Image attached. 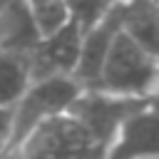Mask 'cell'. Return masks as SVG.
Returning a JSON list of instances; mask_svg holds the SVG:
<instances>
[{"instance_id":"obj_1","label":"cell","mask_w":159,"mask_h":159,"mask_svg":"<svg viewBox=\"0 0 159 159\" xmlns=\"http://www.w3.org/2000/svg\"><path fill=\"white\" fill-rule=\"evenodd\" d=\"M157 80H159L157 52L137 42L129 32L119 30L104 55L97 82L89 89L132 99H154Z\"/></svg>"},{"instance_id":"obj_2","label":"cell","mask_w":159,"mask_h":159,"mask_svg":"<svg viewBox=\"0 0 159 159\" xmlns=\"http://www.w3.org/2000/svg\"><path fill=\"white\" fill-rule=\"evenodd\" d=\"M102 152L104 144L72 114H60L12 144L0 159H102Z\"/></svg>"},{"instance_id":"obj_3","label":"cell","mask_w":159,"mask_h":159,"mask_svg":"<svg viewBox=\"0 0 159 159\" xmlns=\"http://www.w3.org/2000/svg\"><path fill=\"white\" fill-rule=\"evenodd\" d=\"M82 87L72 77H42L32 80L20 99L10 107V147L22 142L40 124L67 114ZM7 147V149H10Z\"/></svg>"},{"instance_id":"obj_4","label":"cell","mask_w":159,"mask_h":159,"mask_svg":"<svg viewBox=\"0 0 159 159\" xmlns=\"http://www.w3.org/2000/svg\"><path fill=\"white\" fill-rule=\"evenodd\" d=\"M154 104V99H132V97H117L99 89H82L75 102L70 104L67 114H72L92 137H97L104 147L117 132V127L134 114L137 109Z\"/></svg>"},{"instance_id":"obj_5","label":"cell","mask_w":159,"mask_h":159,"mask_svg":"<svg viewBox=\"0 0 159 159\" xmlns=\"http://www.w3.org/2000/svg\"><path fill=\"white\" fill-rule=\"evenodd\" d=\"M159 157V119L157 107L147 104L129 114L112 139L107 142L102 159H157Z\"/></svg>"},{"instance_id":"obj_6","label":"cell","mask_w":159,"mask_h":159,"mask_svg":"<svg viewBox=\"0 0 159 159\" xmlns=\"http://www.w3.org/2000/svg\"><path fill=\"white\" fill-rule=\"evenodd\" d=\"M82 47V32L67 20L55 32L37 40L30 52V72L32 80L42 77H72Z\"/></svg>"},{"instance_id":"obj_7","label":"cell","mask_w":159,"mask_h":159,"mask_svg":"<svg viewBox=\"0 0 159 159\" xmlns=\"http://www.w3.org/2000/svg\"><path fill=\"white\" fill-rule=\"evenodd\" d=\"M122 20H124V2H117L99 25H94L87 35H82L80 60H77V67L72 72V80L82 89L94 87L99 67L104 62V55H107V50L114 40V35L122 30Z\"/></svg>"},{"instance_id":"obj_8","label":"cell","mask_w":159,"mask_h":159,"mask_svg":"<svg viewBox=\"0 0 159 159\" xmlns=\"http://www.w3.org/2000/svg\"><path fill=\"white\" fill-rule=\"evenodd\" d=\"M37 40H40V32L32 22L27 2L25 0H2L0 2V50L22 52L30 57Z\"/></svg>"},{"instance_id":"obj_9","label":"cell","mask_w":159,"mask_h":159,"mask_svg":"<svg viewBox=\"0 0 159 159\" xmlns=\"http://www.w3.org/2000/svg\"><path fill=\"white\" fill-rule=\"evenodd\" d=\"M30 82V57L22 52L0 50V109H10Z\"/></svg>"},{"instance_id":"obj_10","label":"cell","mask_w":159,"mask_h":159,"mask_svg":"<svg viewBox=\"0 0 159 159\" xmlns=\"http://www.w3.org/2000/svg\"><path fill=\"white\" fill-rule=\"evenodd\" d=\"M65 10H67V20L82 32L87 35L94 25H99L107 12L117 5L114 0H62Z\"/></svg>"},{"instance_id":"obj_11","label":"cell","mask_w":159,"mask_h":159,"mask_svg":"<svg viewBox=\"0 0 159 159\" xmlns=\"http://www.w3.org/2000/svg\"><path fill=\"white\" fill-rule=\"evenodd\" d=\"M30 15H32V22H35L40 37L55 32L57 27H62L67 22V10H65V2L62 0H47V2L32 5L30 7Z\"/></svg>"},{"instance_id":"obj_12","label":"cell","mask_w":159,"mask_h":159,"mask_svg":"<svg viewBox=\"0 0 159 159\" xmlns=\"http://www.w3.org/2000/svg\"><path fill=\"white\" fill-rule=\"evenodd\" d=\"M10 147V109H0V157Z\"/></svg>"},{"instance_id":"obj_13","label":"cell","mask_w":159,"mask_h":159,"mask_svg":"<svg viewBox=\"0 0 159 159\" xmlns=\"http://www.w3.org/2000/svg\"><path fill=\"white\" fill-rule=\"evenodd\" d=\"M25 2H27V5L32 7V5H40V2H47V0H25Z\"/></svg>"}]
</instances>
